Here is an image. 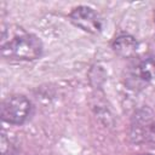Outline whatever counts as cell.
Wrapping results in <instances>:
<instances>
[{
  "instance_id": "cell-1",
  "label": "cell",
  "mask_w": 155,
  "mask_h": 155,
  "mask_svg": "<svg viewBox=\"0 0 155 155\" xmlns=\"http://www.w3.org/2000/svg\"><path fill=\"white\" fill-rule=\"evenodd\" d=\"M1 56L10 61H33L41 56L42 44L38 36L17 25H2Z\"/></svg>"
},
{
  "instance_id": "cell-2",
  "label": "cell",
  "mask_w": 155,
  "mask_h": 155,
  "mask_svg": "<svg viewBox=\"0 0 155 155\" xmlns=\"http://www.w3.org/2000/svg\"><path fill=\"white\" fill-rule=\"evenodd\" d=\"M31 103L23 94H12L6 97L1 103V117L11 125L24 124L30 115Z\"/></svg>"
},
{
  "instance_id": "cell-3",
  "label": "cell",
  "mask_w": 155,
  "mask_h": 155,
  "mask_svg": "<svg viewBox=\"0 0 155 155\" xmlns=\"http://www.w3.org/2000/svg\"><path fill=\"white\" fill-rule=\"evenodd\" d=\"M69 18L74 25L79 27L80 29L87 33L97 34L102 29V21L99 16L93 8L88 6H78L73 8L69 15Z\"/></svg>"
},
{
  "instance_id": "cell-4",
  "label": "cell",
  "mask_w": 155,
  "mask_h": 155,
  "mask_svg": "<svg viewBox=\"0 0 155 155\" xmlns=\"http://www.w3.org/2000/svg\"><path fill=\"white\" fill-rule=\"evenodd\" d=\"M111 46L116 54L124 58H128V57H132L137 52L138 44H137V40L132 35L120 34L114 39Z\"/></svg>"
},
{
  "instance_id": "cell-5",
  "label": "cell",
  "mask_w": 155,
  "mask_h": 155,
  "mask_svg": "<svg viewBox=\"0 0 155 155\" xmlns=\"http://www.w3.org/2000/svg\"><path fill=\"white\" fill-rule=\"evenodd\" d=\"M136 74L142 81H151L155 79V54H149L142 58L137 67Z\"/></svg>"
},
{
  "instance_id": "cell-6",
  "label": "cell",
  "mask_w": 155,
  "mask_h": 155,
  "mask_svg": "<svg viewBox=\"0 0 155 155\" xmlns=\"http://www.w3.org/2000/svg\"><path fill=\"white\" fill-rule=\"evenodd\" d=\"M154 23H155V11H154Z\"/></svg>"
},
{
  "instance_id": "cell-7",
  "label": "cell",
  "mask_w": 155,
  "mask_h": 155,
  "mask_svg": "<svg viewBox=\"0 0 155 155\" xmlns=\"http://www.w3.org/2000/svg\"><path fill=\"white\" fill-rule=\"evenodd\" d=\"M145 155H150V154H145Z\"/></svg>"
},
{
  "instance_id": "cell-8",
  "label": "cell",
  "mask_w": 155,
  "mask_h": 155,
  "mask_svg": "<svg viewBox=\"0 0 155 155\" xmlns=\"http://www.w3.org/2000/svg\"><path fill=\"white\" fill-rule=\"evenodd\" d=\"M154 130H155V128H154Z\"/></svg>"
}]
</instances>
